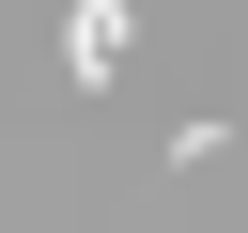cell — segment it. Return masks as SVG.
Instances as JSON below:
<instances>
[{
    "label": "cell",
    "instance_id": "obj_1",
    "mask_svg": "<svg viewBox=\"0 0 248 233\" xmlns=\"http://www.w3.org/2000/svg\"><path fill=\"white\" fill-rule=\"evenodd\" d=\"M124 62H140V16H124V0H78V16H62V78H78V93H108Z\"/></svg>",
    "mask_w": 248,
    "mask_h": 233
}]
</instances>
